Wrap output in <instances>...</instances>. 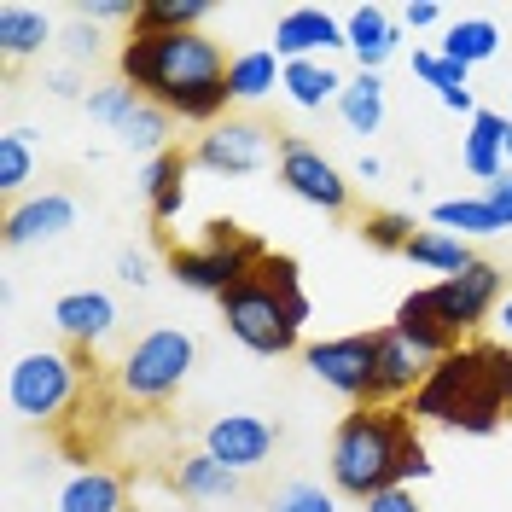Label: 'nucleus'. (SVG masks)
I'll return each mask as SVG.
<instances>
[{
  "instance_id": "49530a36",
  "label": "nucleus",
  "mask_w": 512,
  "mask_h": 512,
  "mask_svg": "<svg viewBox=\"0 0 512 512\" xmlns=\"http://www.w3.org/2000/svg\"><path fill=\"white\" fill-rule=\"evenodd\" d=\"M507 169H512V128H507Z\"/></svg>"
},
{
  "instance_id": "a211bd4d",
  "label": "nucleus",
  "mask_w": 512,
  "mask_h": 512,
  "mask_svg": "<svg viewBox=\"0 0 512 512\" xmlns=\"http://www.w3.org/2000/svg\"><path fill=\"white\" fill-rule=\"evenodd\" d=\"M53 326L76 350H94V344H105L117 332V303L105 291H64L59 303H53Z\"/></svg>"
},
{
  "instance_id": "aec40b11",
  "label": "nucleus",
  "mask_w": 512,
  "mask_h": 512,
  "mask_svg": "<svg viewBox=\"0 0 512 512\" xmlns=\"http://www.w3.org/2000/svg\"><path fill=\"white\" fill-rule=\"evenodd\" d=\"M187 169H192V152H181V146H169L163 158L140 163V192H146V210H152L158 227L187 210Z\"/></svg>"
},
{
  "instance_id": "c03bdc74",
  "label": "nucleus",
  "mask_w": 512,
  "mask_h": 512,
  "mask_svg": "<svg viewBox=\"0 0 512 512\" xmlns=\"http://www.w3.org/2000/svg\"><path fill=\"white\" fill-rule=\"evenodd\" d=\"M379 175H384V163L373 158V152H361V163H355V181H367V187H373Z\"/></svg>"
},
{
  "instance_id": "2f4dec72",
  "label": "nucleus",
  "mask_w": 512,
  "mask_h": 512,
  "mask_svg": "<svg viewBox=\"0 0 512 512\" xmlns=\"http://www.w3.org/2000/svg\"><path fill=\"white\" fill-rule=\"evenodd\" d=\"M169 134H175V117H169V111H158V105H140V111L117 128V140H123L134 158H146V163L169 152Z\"/></svg>"
},
{
  "instance_id": "5701e85b",
  "label": "nucleus",
  "mask_w": 512,
  "mask_h": 512,
  "mask_svg": "<svg viewBox=\"0 0 512 512\" xmlns=\"http://www.w3.org/2000/svg\"><path fill=\"white\" fill-rule=\"evenodd\" d=\"M414 76L431 88V94H437V105H443V111H460L466 123L483 111L478 94H472V70H466V64H454V59H443L437 47H414Z\"/></svg>"
},
{
  "instance_id": "473e14b6",
  "label": "nucleus",
  "mask_w": 512,
  "mask_h": 512,
  "mask_svg": "<svg viewBox=\"0 0 512 512\" xmlns=\"http://www.w3.org/2000/svg\"><path fill=\"white\" fill-rule=\"evenodd\" d=\"M30 181H35L30 128H6V134H0V192H6V204H18Z\"/></svg>"
},
{
  "instance_id": "f03ea898",
  "label": "nucleus",
  "mask_w": 512,
  "mask_h": 512,
  "mask_svg": "<svg viewBox=\"0 0 512 512\" xmlns=\"http://www.w3.org/2000/svg\"><path fill=\"white\" fill-rule=\"evenodd\" d=\"M326 478L350 501H373L384 489H414L419 478H431L419 419L408 408H384V402L344 414L332 431V448H326Z\"/></svg>"
},
{
  "instance_id": "a19ab883",
  "label": "nucleus",
  "mask_w": 512,
  "mask_h": 512,
  "mask_svg": "<svg viewBox=\"0 0 512 512\" xmlns=\"http://www.w3.org/2000/svg\"><path fill=\"white\" fill-rule=\"evenodd\" d=\"M47 94L53 99H88V88H82L76 70H47Z\"/></svg>"
},
{
  "instance_id": "72a5a7b5",
  "label": "nucleus",
  "mask_w": 512,
  "mask_h": 512,
  "mask_svg": "<svg viewBox=\"0 0 512 512\" xmlns=\"http://www.w3.org/2000/svg\"><path fill=\"white\" fill-rule=\"evenodd\" d=\"M82 105H88V117H94V123H105L111 134H117V128H123L128 117H134V111L146 105V99L134 94V88L123 82V76H111V82H99V88H88V99H82Z\"/></svg>"
},
{
  "instance_id": "7c9ffc66",
  "label": "nucleus",
  "mask_w": 512,
  "mask_h": 512,
  "mask_svg": "<svg viewBox=\"0 0 512 512\" xmlns=\"http://www.w3.org/2000/svg\"><path fill=\"white\" fill-rule=\"evenodd\" d=\"M204 18H210V0H140L128 35H187L204 30Z\"/></svg>"
},
{
  "instance_id": "cd10ccee",
  "label": "nucleus",
  "mask_w": 512,
  "mask_h": 512,
  "mask_svg": "<svg viewBox=\"0 0 512 512\" xmlns=\"http://www.w3.org/2000/svg\"><path fill=\"white\" fill-rule=\"evenodd\" d=\"M437 53L454 59V64H466V70H478V64H489L501 53V30H495L489 18H448Z\"/></svg>"
},
{
  "instance_id": "c9c22d12",
  "label": "nucleus",
  "mask_w": 512,
  "mask_h": 512,
  "mask_svg": "<svg viewBox=\"0 0 512 512\" xmlns=\"http://www.w3.org/2000/svg\"><path fill=\"white\" fill-rule=\"evenodd\" d=\"M268 512H338V489H320V483H286L268 495Z\"/></svg>"
},
{
  "instance_id": "f8f14e48",
  "label": "nucleus",
  "mask_w": 512,
  "mask_h": 512,
  "mask_svg": "<svg viewBox=\"0 0 512 512\" xmlns=\"http://www.w3.org/2000/svg\"><path fill=\"white\" fill-rule=\"evenodd\" d=\"M274 448H280V425L262 419V414H216L204 425V454H216L239 478L256 472V466H268Z\"/></svg>"
},
{
  "instance_id": "9b49d317",
  "label": "nucleus",
  "mask_w": 512,
  "mask_h": 512,
  "mask_svg": "<svg viewBox=\"0 0 512 512\" xmlns=\"http://www.w3.org/2000/svg\"><path fill=\"white\" fill-rule=\"evenodd\" d=\"M303 367H309L315 384H326L332 396H344L355 408L373 402V332H344V338L303 344Z\"/></svg>"
},
{
  "instance_id": "ea45409f",
  "label": "nucleus",
  "mask_w": 512,
  "mask_h": 512,
  "mask_svg": "<svg viewBox=\"0 0 512 512\" xmlns=\"http://www.w3.org/2000/svg\"><path fill=\"white\" fill-rule=\"evenodd\" d=\"M361 512H425V507L414 501V489H384L373 501H361Z\"/></svg>"
},
{
  "instance_id": "4be33fe9",
  "label": "nucleus",
  "mask_w": 512,
  "mask_h": 512,
  "mask_svg": "<svg viewBox=\"0 0 512 512\" xmlns=\"http://www.w3.org/2000/svg\"><path fill=\"white\" fill-rule=\"evenodd\" d=\"M175 489H181L187 501H198V507H222V501H239L245 478H239L233 466H222L216 454L192 448V454H181V460H175Z\"/></svg>"
},
{
  "instance_id": "e433bc0d",
  "label": "nucleus",
  "mask_w": 512,
  "mask_h": 512,
  "mask_svg": "<svg viewBox=\"0 0 512 512\" xmlns=\"http://www.w3.org/2000/svg\"><path fill=\"white\" fill-rule=\"evenodd\" d=\"M134 12H140V0H88V6H76V18H88V24H128L134 30Z\"/></svg>"
},
{
  "instance_id": "393cba45",
  "label": "nucleus",
  "mask_w": 512,
  "mask_h": 512,
  "mask_svg": "<svg viewBox=\"0 0 512 512\" xmlns=\"http://www.w3.org/2000/svg\"><path fill=\"white\" fill-rule=\"evenodd\" d=\"M53 512H128V483L105 466H82V472L64 478Z\"/></svg>"
},
{
  "instance_id": "412c9836",
  "label": "nucleus",
  "mask_w": 512,
  "mask_h": 512,
  "mask_svg": "<svg viewBox=\"0 0 512 512\" xmlns=\"http://www.w3.org/2000/svg\"><path fill=\"white\" fill-rule=\"evenodd\" d=\"M53 41H59V30H53V18H47L41 6H24V0H0V59H6V64L41 59Z\"/></svg>"
},
{
  "instance_id": "4c0bfd02",
  "label": "nucleus",
  "mask_w": 512,
  "mask_h": 512,
  "mask_svg": "<svg viewBox=\"0 0 512 512\" xmlns=\"http://www.w3.org/2000/svg\"><path fill=\"white\" fill-rule=\"evenodd\" d=\"M59 41H64V53H70L76 64H82V59H94V53H99V30L88 24V18H70Z\"/></svg>"
},
{
  "instance_id": "f3484780",
  "label": "nucleus",
  "mask_w": 512,
  "mask_h": 512,
  "mask_svg": "<svg viewBox=\"0 0 512 512\" xmlns=\"http://www.w3.org/2000/svg\"><path fill=\"white\" fill-rule=\"evenodd\" d=\"M344 41H350L355 70H384L402 47V12L390 6H355L344 12Z\"/></svg>"
},
{
  "instance_id": "ddd939ff",
  "label": "nucleus",
  "mask_w": 512,
  "mask_h": 512,
  "mask_svg": "<svg viewBox=\"0 0 512 512\" xmlns=\"http://www.w3.org/2000/svg\"><path fill=\"white\" fill-rule=\"evenodd\" d=\"M274 53L286 64L297 59H326V53H350L344 41V18L326 12V6H291L274 18Z\"/></svg>"
},
{
  "instance_id": "6ab92c4d",
  "label": "nucleus",
  "mask_w": 512,
  "mask_h": 512,
  "mask_svg": "<svg viewBox=\"0 0 512 512\" xmlns=\"http://www.w3.org/2000/svg\"><path fill=\"white\" fill-rule=\"evenodd\" d=\"M507 128H512V117H507V111H489V105H483L478 117L466 123L460 163H466V175H472V181H483V187L507 175Z\"/></svg>"
},
{
  "instance_id": "b1692460",
  "label": "nucleus",
  "mask_w": 512,
  "mask_h": 512,
  "mask_svg": "<svg viewBox=\"0 0 512 512\" xmlns=\"http://www.w3.org/2000/svg\"><path fill=\"white\" fill-rule=\"evenodd\" d=\"M280 82H286V59L274 47H245V53L227 59V94H233V105H262Z\"/></svg>"
},
{
  "instance_id": "2eb2a0df",
  "label": "nucleus",
  "mask_w": 512,
  "mask_h": 512,
  "mask_svg": "<svg viewBox=\"0 0 512 512\" xmlns=\"http://www.w3.org/2000/svg\"><path fill=\"white\" fill-rule=\"evenodd\" d=\"M76 227V198L70 192H35L6 204V245L24 251V245H53Z\"/></svg>"
},
{
  "instance_id": "7ed1b4c3",
  "label": "nucleus",
  "mask_w": 512,
  "mask_h": 512,
  "mask_svg": "<svg viewBox=\"0 0 512 512\" xmlns=\"http://www.w3.org/2000/svg\"><path fill=\"white\" fill-rule=\"evenodd\" d=\"M512 408V344L466 338L454 355L431 361L425 384L414 390L408 414L419 425H443L460 437H495Z\"/></svg>"
},
{
  "instance_id": "423d86ee",
  "label": "nucleus",
  "mask_w": 512,
  "mask_h": 512,
  "mask_svg": "<svg viewBox=\"0 0 512 512\" xmlns=\"http://www.w3.org/2000/svg\"><path fill=\"white\" fill-rule=\"evenodd\" d=\"M198 367V338H192L187 326H152V332H140L134 344H128L123 367H117V390H123L128 402H169L187 373Z\"/></svg>"
},
{
  "instance_id": "f704fd0d",
  "label": "nucleus",
  "mask_w": 512,
  "mask_h": 512,
  "mask_svg": "<svg viewBox=\"0 0 512 512\" xmlns=\"http://www.w3.org/2000/svg\"><path fill=\"white\" fill-rule=\"evenodd\" d=\"M414 233H419V222L408 216V210H367L361 216V239L373 245V251H408L414 245Z\"/></svg>"
},
{
  "instance_id": "79ce46f5",
  "label": "nucleus",
  "mask_w": 512,
  "mask_h": 512,
  "mask_svg": "<svg viewBox=\"0 0 512 512\" xmlns=\"http://www.w3.org/2000/svg\"><path fill=\"white\" fill-rule=\"evenodd\" d=\"M483 198H489V204H495V216L512 227V169L501 175V181H489V187H483Z\"/></svg>"
},
{
  "instance_id": "de8ad7c7",
  "label": "nucleus",
  "mask_w": 512,
  "mask_h": 512,
  "mask_svg": "<svg viewBox=\"0 0 512 512\" xmlns=\"http://www.w3.org/2000/svg\"><path fill=\"white\" fill-rule=\"evenodd\" d=\"M507 419H512V408H507Z\"/></svg>"
},
{
  "instance_id": "dca6fc26",
  "label": "nucleus",
  "mask_w": 512,
  "mask_h": 512,
  "mask_svg": "<svg viewBox=\"0 0 512 512\" xmlns=\"http://www.w3.org/2000/svg\"><path fill=\"white\" fill-rule=\"evenodd\" d=\"M390 332L402 338V344H414L425 361H443V355H454L466 338L448 326L443 315H437V303H431V291L419 286V291H408L402 303H396V315H390Z\"/></svg>"
},
{
  "instance_id": "a18cd8bd",
  "label": "nucleus",
  "mask_w": 512,
  "mask_h": 512,
  "mask_svg": "<svg viewBox=\"0 0 512 512\" xmlns=\"http://www.w3.org/2000/svg\"><path fill=\"white\" fill-rule=\"evenodd\" d=\"M495 326H501V344H512V291H507V303L495 309Z\"/></svg>"
},
{
  "instance_id": "1a4fd4ad",
  "label": "nucleus",
  "mask_w": 512,
  "mask_h": 512,
  "mask_svg": "<svg viewBox=\"0 0 512 512\" xmlns=\"http://www.w3.org/2000/svg\"><path fill=\"white\" fill-rule=\"evenodd\" d=\"M274 169H280V181H286L291 198L315 204L320 216H350L355 181L320 152L315 140H303V134H280V158H274Z\"/></svg>"
},
{
  "instance_id": "20e7f679",
  "label": "nucleus",
  "mask_w": 512,
  "mask_h": 512,
  "mask_svg": "<svg viewBox=\"0 0 512 512\" xmlns=\"http://www.w3.org/2000/svg\"><path fill=\"white\" fill-rule=\"evenodd\" d=\"M303 320H309V291L297 256L286 251H268L251 280L222 297L227 338L251 355H303Z\"/></svg>"
},
{
  "instance_id": "f257e3e1",
  "label": "nucleus",
  "mask_w": 512,
  "mask_h": 512,
  "mask_svg": "<svg viewBox=\"0 0 512 512\" xmlns=\"http://www.w3.org/2000/svg\"><path fill=\"white\" fill-rule=\"evenodd\" d=\"M117 76H123L146 105H158L181 123H222L233 111L227 94V53L204 30L187 35H128L117 47Z\"/></svg>"
},
{
  "instance_id": "6e6552de",
  "label": "nucleus",
  "mask_w": 512,
  "mask_h": 512,
  "mask_svg": "<svg viewBox=\"0 0 512 512\" xmlns=\"http://www.w3.org/2000/svg\"><path fill=\"white\" fill-rule=\"evenodd\" d=\"M268 256V245L256 239V233H245L239 245H169V280L187 291H204V297H216L222 303L233 286H245L256 274V262Z\"/></svg>"
},
{
  "instance_id": "c756f323",
  "label": "nucleus",
  "mask_w": 512,
  "mask_h": 512,
  "mask_svg": "<svg viewBox=\"0 0 512 512\" xmlns=\"http://www.w3.org/2000/svg\"><path fill=\"white\" fill-rule=\"evenodd\" d=\"M431 227L460 233V239H495V233H507V222L495 216L489 198H443V204H431Z\"/></svg>"
},
{
  "instance_id": "39448f33",
  "label": "nucleus",
  "mask_w": 512,
  "mask_h": 512,
  "mask_svg": "<svg viewBox=\"0 0 512 512\" xmlns=\"http://www.w3.org/2000/svg\"><path fill=\"white\" fill-rule=\"evenodd\" d=\"M82 384H88L82 355L30 350V355H18L12 373H6V408L24 419V425H59L82 402Z\"/></svg>"
},
{
  "instance_id": "a878e982",
  "label": "nucleus",
  "mask_w": 512,
  "mask_h": 512,
  "mask_svg": "<svg viewBox=\"0 0 512 512\" xmlns=\"http://www.w3.org/2000/svg\"><path fill=\"white\" fill-rule=\"evenodd\" d=\"M350 88V76H338L326 59H297L286 64V82H280V94L297 105V111H326V105H338Z\"/></svg>"
},
{
  "instance_id": "58836bf2",
  "label": "nucleus",
  "mask_w": 512,
  "mask_h": 512,
  "mask_svg": "<svg viewBox=\"0 0 512 512\" xmlns=\"http://www.w3.org/2000/svg\"><path fill=\"white\" fill-rule=\"evenodd\" d=\"M437 24H448L437 0H408L402 6V30H437Z\"/></svg>"
},
{
  "instance_id": "bb28decb",
  "label": "nucleus",
  "mask_w": 512,
  "mask_h": 512,
  "mask_svg": "<svg viewBox=\"0 0 512 512\" xmlns=\"http://www.w3.org/2000/svg\"><path fill=\"white\" fill-rule=\"evenodd\" d=\"M408 262L414 268H425V274H466L472 262H478V251H472V239H460V233H443V227H419L414 245H408Z\"/></svg>"
},
{
  "instance_id": "4468645a",
  "label": "nucleus",
  "mask_w": 512,
  "mask_h": 512,
  "mask_svg": "<svg viewBox=\"0 0 512 512\" xmlns=\"http://www.w3.org/2000/svg\"><path fill=\"white\" fill-rule=\"evenodd\" d=\"M425 373H431V361H425L414 344H402L390 326L373 332V402H384V408H408L414 390L425 384Z\"/></svg>"
},
{
  "instance_id": "0eeeda50",
  "label": "nucleus",
  "mask_w": 512,
  "mask_h": 512,
  "mask_svg": "<svg viewBox=\"0 0 512 512\" xmlns=\"http://www.w3.org/2000/svg\"><path fill=\"white\" fill-rule=\"evenodd\" d=\"M280 158V128H268L262 117L245 111H227L222 123H210L192 140V169H210V175H256Z\"/></svg>"
},
{
  "instance_id": "37998d69",
  "label": "nucleus",
  "mask_w": 512,
  "mask_h": 512,
  "mask_svg": "<svg viewBox=\"0 0 512 512\" xmlns=\"http://www.w3.org/2000/svg\"><path fill=\"white\" fill-rule=\"evenodd\" d=\"M117 280L140 291L146 280H152V274H146V256H140V251H123V256H117Z\"/></svg>"
},
{
  "instance_id": "9d476101",
  "label": "nucleus",
  "mask_w": 512,
  "mask_h": 512,
  "mask_svg": "<svg viewBox=\"0 0 512 512\" xmlns=\"http://www.w3.org/2000/svg\"><path fill=\"white\" fill-rule=\"evenodd\" d=\"M431 291V303H437V315L460 332V338H478L483 326L495 320V309L507 303V268L501 262H489V256H478L466 274H448V280H437Z\"/></svg>"
},
{
  "instance_id": "09e8293b",
  "label": "nucleus",
  "mask_w": 512,
  "mask_h": 512,
  "mask_svg": "<svg viewBox=\"0 0 512 512\" xmlns=\"http://www.w3.org/2000/svg\"><path fill=\"white\" fill-rule=\"evenodd\" d=\"M507 117H512V111H507Z\"/></svg>"
},
{
  "instance_id": "c85d7f7f",
  "label": "nucleus",
  "mask_w": 512,
  "mask_h": 512,
  "mask_svg": "<svg viewBox=\"0 0 512 512\" xmlns=\"http://www.w3.org/2000/svg\"><path fill=\"white\" fill-rule=\"evenodd\" d=\"M338 117L350 134H379L384 128V70H355L344 99H338Z\"/></svg>"
}]
</instances>
